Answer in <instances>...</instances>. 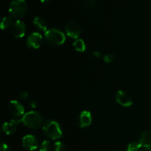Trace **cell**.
Masks as SVG:
<instances>
[{"label":"cell","mask_w":151,"mask_h":151,"mask_svg":"<svg viewBox=\"0 0 151 151\" xmlns=\"http://www.w3.org/2000/svg\"><path fill=\"white\" fill-rule=\"evenodd\" d=\"M43 134L51 140H56L62 137V131L60 125L55 120H47L42 127Z\"/></svg>","instance_id":"6da1fadb"},{"label":"cell","mask_w":151,"mask_h":151,"mask_svg":"<svg viewBox=\"0 0 151 151\" xmlns=\"http://www.w3.org/2000/svg\"><path fill=\"white\" fill-rule=\"evenodd\" d=\"M44 40L50 46L58 47L65 42L66 37L62 31L58 29H50L44 33Z\"/></svg>","instance_id":"7a4b0ae2"},{"label":"cell","mask_w":151,"mask_h":151,"mask_svg":"<svg viewBox=\"0 0 151 151\" xmlns=\"http://www.w3.org/2000/svg\"><path fill=\"white\" fill-rule=\"evenodd\" d=\"M27 4L25 0H13L9 6V13L13 19H22L26 14Z\"/></svg>","instance_id":"3957f363"},{"label":"cell","mask_w":151,"mask_h":151,"mask_svg":"<svg viewBox=\"0 0 151 151\" xmlns=\"http://www.w3.org/2000/svg\"><path fill=\"white\" fill-rule=\"evenodd\" d=\"M22 123L25 126L28 127V128H33V129L40 128L41 125H44L43 124L42 116L38 112L33 111L25 114L22 117Z\"/></svg>","instance_id":"277c9868"},{"label":"cell","mask_w":151,"mask_h":151,"mask_svg":"<svg viewBox=\"0 0 151 151\" xmlns=\"http://www.w3.org/2000/svg\"><path fill=\"white\" fill-rule=\"evenodd\" d=\"M65 31L66 35L72 38L78 39L81 35L82 29L80 24L76 21H70L65 25Z\"/></svg>","instance_id":"5b68a950"},{"label":"cell","mask_w":151,"mask_h":151,"mask_svg":"<svg viewBox=\"0 0 151 151\" xmlns=\"http://www.w3.org/2000/svg\"><path fill=\"white\" fill-rule=\"evenodd\" d=\"M43 42V37L39 32H32L27 39V46L32 50L38 49Z\"/></svg>","instance_id":"8992f818"},{"label":"cell","mask_w":151,"mask_h":151,"mask_svg":"<svg viewBox=\"0 0 151 151\" xmlns=\"http://www.w3.org/2000/svg\"><path fill=\"white\" fill-rule=\"evenodd\" d=\"M116 101L123 107H130L134 103L132 97L128 92L121 90L116 93Z\"/></svg>","instance_id":"52a82bcc"},{"label":"cell","mask_w":151,"mask_h":151,"mask_svg":"<svg viewBox=\"0 0 151 151\" xmlns=\"http://www.w3.org/2000/svg\"><path fill=\"white\" fill-rule=\"evenodd\" d=\"M26 31V24L22 21L17 20L13 23V24L11 27V32L13 36L16 37V38H20L24 36Z\"/></svg>","instance_id":"ba28073f"},{"label":"cell","mask_w":151,"mask_h":151,"mask_svg":"<svg viewBox=\"0 0 151 151\" xmlns=\"http://www.w3.org/2000/svg\"><path fill=\"white\" fill-rule=\"evenodd\" d=\"M8 110L15 117H19L24 115V108L22 103L17 100H11L8 104Z\"/></svg>","instance_id":"9c48e42d"},{"label":"cell","mask_w":151,"mask_h":151,"mask_svg":"<svg viewBox=\"0 0 151 151\" xmlns=\"http://www.w3.org/2000/svg\"><path fill=\"white\" fill-rule=\"evenodd\" d=\"M22 145L28 150H34L38 147V139L33 135L27 134L22 139Z\"/></svg>","instance_id":"30bf717a"},{"label":"cell","mask_w":151,"mask_h":151,"mask_svg":"<svg viewBox=\"0 0 151 151\" xmlns=\"http://www.w3.org/2000/svg\"><path fill=\"white\" fill-rule=\"evenodd\" d=\"M92 122V116L91 114L88 111H83L78 116L77 123L81 128H84L88 127Z\"/></svg>","instance_id":"8fae6325"},{"label":"cell","mask_w":151,"mask_h":151,"mask_svg":"<svg viewBox=\"0 0 151 151\" xmlns=\"http://www.w3.org/2000/svg\"><path fill=\"white\" fill-rule=\"evenodd\" d=\"M139 142L142 147L146 148V150L151 151V131H146L142 134Z\"/></svg>","instance_id":"7c38bea8"},{"label":"cell","mask_w":151,"mask_h":151,"mask_svg":"<svg viewBox=\"0 0 151 151\" xmlns=\"http://www.w3.org/2000/svg\"><path fill=\"white\" fill-rule=\"evenodd\" d=\"M33 24L39 32H44L47 31V22L40 17H35L33 20Z\"/></svg>","instance_id":"4fadbf2b"},{"label":"cell","mask_w":151,"mask_h":151,"mask_svg":"<svg viewBox=\"0 0 151 151\" xmlns=\"http://www.w3.org/2000/svg\"><path fill=\"white\" fill-rule=\"evenodd\" d=\"M2 131L7 135L14 134L16 131V125L10 121L9 122H4L2 125Z\"/></svg>","instance_id":"5bb4252c"},{"label":"cell","mask_w":151,"mask_h":151,"mask_svg":"<svg viewBox=\"0 0 151 151\" xmlns=\"http://www.w3.org/2000/svg\"><path fill=\"white\" fill-rule=\"evenodd\" d=\"M73 47L76 51L81 52H83L86 50L85 42H84L83 40L79 39V38H78V39H76L74 41Z\"/></svg>","instance_id":"9a60e30c"},{"label":"cell","mask_w":151,"mask_h":151,"mask_svg":"<svg viewBox=\"0 0 151 151\" xmlns=\"http://www.w3.org/2000/svg\"><path fill=\"white\" fill-rule=\"evenodd\" d=\"M13 24V18L11 16H5V17L3 18L2 21H1V29L4 30V29H7L10 27H12Z\"/></svg>","instance_id":"2e32d148"},{"label":"cell","mask_w":151,"mask_h":151,"mask_svg":"<svg viewBox=\"0 0 151 151\" xmlns=\"http://www.w3.org/2000/svg\"><path fill=\"white\" fill-rule=\"evenodd\" d=\"M142 147L139 142H132L127 147V151H138Z\"/></svg>","instance_id":"e0dca14e"},{"label":"cell","mask_w":151,"mask_h":151,"mask_svg":"<svg viewBox=\"0 0 151 151\" xmlns=\"http://www.w3.org/2000/svg\"><path fill=\"white\" fill-rule=\"evenodd\" d=\"M52 148V143L49 140H45L39 145V151H50Z\"/></svg>","instance_id":"ac0fdd59"},{"label":"cell","mask_w":151,"mask_h":151,"mask_svg":"<svg viewBox=\"0 0 151 151\" xmlns=\"http://www.w3.org/2000/svg\"><path fill=\"white\" fill-rule=\"evenodd\" d=\"M55 151H65L66 150V145L62 142H56L54 145Z\"/></svg>","instance_id":"d6986e66"},{"label":"cell","mask_w":151,"mask_h":151,"mask_svg":"<svg viewBox=\"0 0 151 151\" xmlns=\"http://www.w3.org/2000/svg\"><path fill=\"white\" fill-rule=\"evenodd\" d=\"M114 60V55L108 54L103 57V60H104L106 63H111Z\"/></svg>","instance_id":"ffe728a7"},{"label":"cell","mask_w":151,"mask_h":151,"mask_svg":"<svg viewBox=\"0 0 151 151\" xmlns=\"http://www.w3.org/2000/svg\"><path fill=\"white\" fill-rule=\"evenodd\" d=\"M19 98L22 99V100H27L28 97H29V95H28V93L26 92V91H22V92L19 93Z\"/></svg>","instance_id":"44dd1931"},{"label":"cell","mask_w":151,"mask_h":151,"mask_svg":"<svg viewBox=\"0 0 151 151\" xmlns=\"http://www.w3.org/2000/svg\"><path fill=\"white\" fill-rule=\"evenodd\" d=\"M0 151H10V149H9V147L7 146V145L2 142L1 145V148H0Z\"/></svg>","instance_id":"7402d4cb"},{"label":"cell","mask_w":151,"mask_h":151,"mask_svg":"<svg viewBox=\"0 0 151 151\" xmlns=\"http://www.w3.org/2000/svg\"><path fill=\"white\" fill-rule=\"evenodd\" d=\"M29 106H30V107L32 108V109H35L37 106V102L35 101V100H32V101H31L30 103H29Z\"/></svg>","instance_id":"603a6c76"},{"label":"cell","mask_w":151,"mask_h":151,"mask_svg":"<svg viewBox=\"0 0 151 151\" xmlns=\"http://www.w3.org/2000/svg\"><path fill=\"white\" fill-rule=\"evenodd\" d=\"M94 57H96V58H100L101 57V54H100V52H97V51H95V52H94Z\"/></svg>","instance_id":"cb8c5ba5"},{"label":"cell","mask_w":151,"mask_h":151,"mask_svg":"<svg viewBox=\"0 0 151 151\" xmlns=\"http://www.w3.org/2000/svg\"><path fill=\"white\" fill-rule=\"evenodd\" d=\"M50 0H40V1L42 3H47V2H49Z\"/></svg>","instance_id":"d4e9b609"},{"label":"cell","mask_w":151,"mask_h":151,"mask_svg":"<svg viewBox=\"0 0 151 151\" xmlns=\"http://www.w3.org/2000/svg\"><path fill=\"white\" fill-rule=\"evenodd\" d=\"M142 151H150V150H142Z\"/></svg>","instance_id":"484cf974"}]
</instances>
